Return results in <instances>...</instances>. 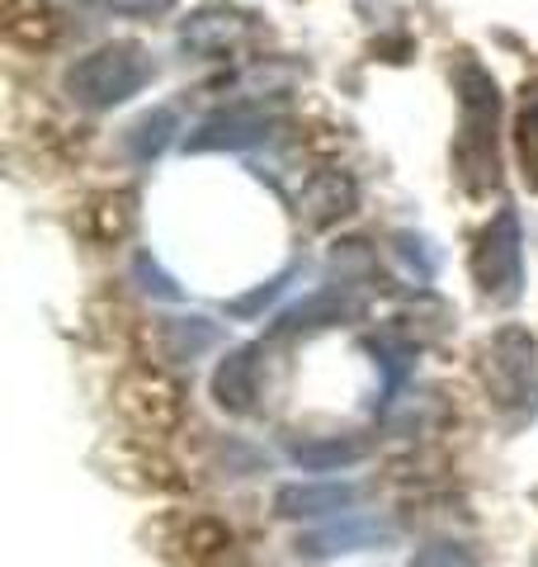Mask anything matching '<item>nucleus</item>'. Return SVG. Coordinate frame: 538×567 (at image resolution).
I'll list each match as a JSON object with an SVG mask.
<instances>
[{"label": "nucleus", "mask_w": 538, "mask_h": 567, "mask_svg": "<svg viewBox=\"0 0 538 567\" xmlns=\"http://www.w3.org/2000/svg\"><path fill=\"white\" fill-rule=\"evenodd\" d=\"M496 123H500V95L496 81L473 58L458 62V137H454V166L458 185L482 199L500 181V152H496Z\"/></svg>", "instance_id": "nucleus-1"}, {"label": "nucleus", "mask_w": 538, "mask_h": 567, "mask_svg": "<svg viewBox=\"0 0 538 567\" xmlns=\"http://www.w3.org/2000/svg\"><path fill=\"white\" fill-rule=\"evenodd\" d=\"M152 71L156 66L142 43H128V39L100 43L66 71V95L76 100L81 110H114V104H128L142 85L152 81Z\"/></svg>", "instance_id": "nucleus-2"}, {"label": "nucleus", "mask_w": 538, "mask_h": 567, "mask_svg": "<svg viewBox=\"0 0 538 567\" xmlns=\"http://www.w3.org/2000/svg\"><path fill=\"white\" fill-rule=\"evenodd\" d=\"M473 279L487 303L510 308L525 293V233H519V213L500 208L496 218L482 227L477 251H473Z\"/></svg>", "instance_id": "nucleus-3"}, {"label": "nucleus", "mask_w": 538, "mask_h": 567, "mask_svg": "<svg viewBox=\"0 0 538 567\" xmlns=\"http://www.w3.org/2000/svg\"><path fill=\"white\" fill-rule=\"evenodd\" d=\"M487 393L500 412H534L538 374H534V336L525 327H500L487 346Z\"/></svg>", "instance_id": "nucleus-4"}, {"label": "nucleus", "mask_w": 538, "mask_h": 567, "mask_svg": "<svg viewBox=\"0 0 538 567\" xmlns=\"http://www.w3.org/2000/svg\"><path fill=\"white\" fill-rule=\"evenodd\" d=\"M269 128H275V123L256 110H223V114H208L199 128L185 137V152H241V147L265 142Z\"/></svg>", "instance_id": "nucleus-5"}, {"label": "nucleus", "mask_w": 538, "mask_h": 567, "mask_svg": "<svg viewBox=\"0 0 538 567\" xmlns=\"http://www.w3.org/2000/svg\"><path fill=\"white\" fill-rule=\"evenodd\" d=\"M123 406L152 431H175L179 425V393L161 374H137L123 383Z\"/></svg>", "instance_id": "nucleus-6"}, {"label": "nucleus", "mask_w": 538, "mask_h": 567, "mask_svg": "<svg viewBox=\"0 0 538 567\" xmlns=\"http://www.w3.org/2000/svg\"><path fill=\"white\" fill-rule=\"evenodd\" d=\"M213 393L227 412H246L256 402V350H231L213 374Z\"/></svg>", "instance_id": "nucleus-7"}, {"label": "nucleus", "mask_w": 538, "mask_h": 567, "mask_svg": "<svg viewBox=\"0 0 538 567\" xmlns=\"http://www.w3.org/2000/svg\"><path fill=\"white\" fill-rule=\"evenodd\" d=\"M6 33L24 48H43L58 33V14L48 0H6Z\"/></svg>", "instance_id": "nucleus-8"}, {"label": "nucleus", "mask_w": 538, "mask_h": 567, "mask_svg": "<svg viewBox=\"0 0 538 567\" xmlns=\"http://www.w3.org/2000/svg\"><path fill=\"white\" fill-rule=\"evenodd\" d=\"M354 502L350 483H308L279 492V516H321V511H345Z\"/></svg>", "instance_id": "nucleus-9"}, {"label": "nucleus", "mask_w": 538, "mask_h": 567, "mask_svg": "<svg viewBox=\"0 0 538 567\" xmlns=\"http://www.w3.org/2000/svg\"><path fill=\"white\" fill-rule=\"evenodd\" d=\"M359 312V303L350 293H340V289H321V293H312L308 303H298V308H289L283 312V322H279V331H302V327H331V322H340V317H354Z\"/></svg>", "instance_id": "nucleus-10"}, {"label": "nucleus", "mask_w": 538, "mask_h": 567, "mask_svg": "<svg viewBox=\"0 0 538 567\" xmlns=\"http://www.w3.org/2000/svg\"><path fill=\"white\" fill-rule=\"evenodd\" d=\"M237 33H241V20H237V14L204 10V14H194V20L185 24V33H179V43H185L189 52H227Z\"/></svg>", "instance_id": "nucleus-11"}, {"label": "nucleus", "mask_w": 538, "mask_h": 567, "mask_svg": "<svg viewBox=\"0 0 538 567\" xmlns=\"http://www.w3.org/2000/svg\"><path fill=\"white\" fill-rule=\"evenodd\" d=\"M289 454L298 458L302 468H317V473H331V468H345V464H354L359 454H364V445L359 440H293L289 445Z\"/></svg>", "instance_id": "nucleus-12"}, {"label": "nucleus", "mask_w": 538, "mask_h": 567, "mask_svg": "<svg viewBox=\"0 0 538 567\" xmlns=\"http://www.w3.org/2000/svg\"><path fill=\"white\" fill-rule=\"evenodd\" d=\"M302 208L312 213V223L345 218V213H354V185L345 181V175H321V181L302 194Z\"/></svg>", "instance_id": "nucleus-13"}, {"label": "nucleus", "mask_w": 538, "mask_h": 567, "mask_svg": "<svg viewBox=\"0 0 538 567\" xmlns=\"http://www.w3.org/2000/svg\"><path fill=\"white\" fill-rule=\"evenodd\" d=\"M170 133H175V114H170V110L142 114L133 128H128V156H133V162H152V156L166 152Z\"/></svg>", "instance_id": "nucleus-14"}, {"label": "nucleus", "mask_w": 538, "mask_h": 567, "mask_svg": "<svg viewBox=\"0 0 538 567\" xmlns=\"http://www.w3.org/2000/svg\"><path fill=\"white\" fill-rule=\"evenodd\" d=\"M515 147H519L525 185L538 194V85L525 91V110H519V123H515Z\"/></svg>", "instance_id": "nucleus-15"}, {"label": "nucleus", "mask_w": 538, "mask_h": 567, "mask_svg": "<svg viewBox=\"0 0 538 567\" xmlns=\"http://www.w3.org/2000/svg\"><path fill=\"white\" fill-rule=\"evenodd\" d=\"M379 539H387L383 525H373V520H345V525L327 529V535L308 539V548H312V554H335L340 544H379Z\"/></svg>", "instance_id": "nucleus-16"}, {"label": "nucleus", "mask_w": 538, "mask_h": 567, "mask_svg": "<svg viewBox=\"0 0 538 567\" xmlns=\"http://www.w3.org/2000/svg\"><path fill=\"white\" fill-rule=\"evenodd\" d=\"M293 275H298V265H289V270H279L275 279H265L256 293H246V298H231V312H237V317H250V312H256L260 303H275V298L283 293V284H289Z\"/></svg>", "instance_id": "nucleus-17"}, {"label": "nucleus", "mask_w": 538, "mask_h": 567, "mask_svg": "<svg viewBox=\"0 0 538 567\" xmlns=\"http://www.w3.org/2000/svg\"><path fill=\"white\" fill-rule=\"evenodd\" d=\"M137 275L147 279V284H142V289H147V293H156V298H179L175 279H170L166 270H161V265H156L152 256H137Z\"/></svg>", "instance_id": "nucleus-18"}, {"label": "nucleus", "mask_w": 538, "mask_h": 567, "mask_svg": "<svg viewBox=\"0 0 538 567\" xmlns=\"http://www.w3.org/2000/svg\"><path fill=\"white\" fill-rule=\"evenodd\" d=\"M100 6L114 14H128V20H152V14H166L175 0H100Z\"/></svg>", "instance_id": "nucleus-19"}]
</instances>
